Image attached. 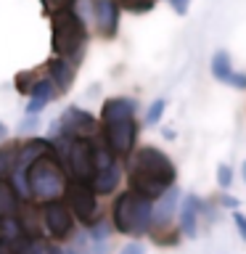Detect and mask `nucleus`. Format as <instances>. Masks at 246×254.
Wrapping results in <instances>:
<instances>
[{
	"label": "nucleus",
	"instance_id": "11",
	"mask_svg": "<svg viewBox=\"0 0 246 254\" xmlns=\"http://www.w3.org/2000/svg\"><path fill=\"white\" fill-rule=\"evenodd\" d=\"M135 111H138V101L127 98V95H117V98H106L101 106V125H119L127 122V119H135Z\"/></svg>",
	"mask_w": 246,
	"mask_h": 254
},
{
	"label": "nucleus",
	"instance_id": "8",
	"mask_svg": "<svg viewBox=\"0 0 246 254\" xmlns=\"http://www.w3.org/2000/svg\"><path fill=\"white\" fill-rule=\"evenodd\" d=\"M212 206L214 204L204 201V198L196 196V193H185V196H183L180 206H178V230H180V236L196 238L198 236V220H201V217L214 220Z\"/></svg>",
	"mask_w": 246,
	"mask_h": 254
},
{
	"label": "nucleus",
	"instance_id": "17",
	"mask_svg": "<svg viewBox=\"0 0 246 254\" xmlns=\"http://www.w3.org/2000/svg\"><path fill=\"white\" fill-rule=\"evenodd\" d=\"M16 154H19V143H8L0 148V180H8L16 167Z\"/></svg>",
	"mask_w": 246,
	"mask_h": 254
},
{
	"label": "nucleus",
	"instance_id": "12",
	"mask_svg": "<svg viewBox=\"0 0 246 254\" xmlns=\"http://www.w3.org/2000/svg\"><path fill=\"white\" fill-rule=\"evenodd\" d=\"M45 69H48V79L53 82L56 93L63 95V93L71 90L79 66H74V64L66 61V59H56V56H51V59H48V64H45Z\"/></svg>",
	"mask_w": 246,
	"mask_h": 254
},
{
	"label": "nucleus",
	"instance_id": "23",
	"mask_svg": "<svg viewBox=\"0 0 246 254\" xmlns=\"http://www.w3.org/2000/svg\"><path fill=\"white\" fill-rule=\"evenodd\" d=\"M8 249H11V254H37L35 241L27 238V236H19L16 241H11V244H8Z\"/></svg>",
	"mask_w": 246,
	"mask_h": 254
},
{
	"label": "nucleus",
	"instance_id": "32",
	"mask_svg": "<svg viewBox=\"0 0 246 254\" xmlns=\"http://www.w3.org/2000/svg\"><path fill=\"white\" fill-rule=\"evenodd\" d=\"M5 138H8V127H5L3 122H0V143H3Z\"/></svg>",
	"mask_w": 246,
	"mask_h": 254
},
{
	"label": "nucleus",
	"instance_id": "16",
	"mask_svg": "<svg viewBox=\"0 0 246 254\" xmlns=\"http://www.w3.org/2000/svg\"><path fill=\"white\" fill-rule=\"evenodd\" d=\"M209 69H212V77H214V79H220V82H228V77L236 71L228 51H217V53H214V56H212V61H209Z\"/></svg>",
	"mask_w": 246,
	"mask_h": 254
},
{
	"label": "nucleus",
	"instance_id": "21",
	"mask_svg": "<svg viewBox=\"0 0 246 254\" xmlns=\"http://www.w3.org/2000/svg\"><path fill=\"white\" fill-rule=\"evenodd\" d=\"M40 5H43L45 16H53V13H61V11H74L77 0H40Z\"/></svg>",
	"mask_w": 246,
	"mask_h": 254
},
{
	"label": "nucleus",
	"instance_id": "18",
	"mask_svg": "<svg viewBox=\"0 0 246 254\" xmlns=\"http://www.w3.org/2000/svg\"><path fill=\"white\" fill-rule=\"evenodd\" d=\"M56 95H59V93H56V87H53L51 79H48V74H40V79L35 82V87L29 90V98L43 101V103H51Z\"/></svg>",
	"mask_w": 246,
	"mask_h": 254
},
{
	"label": "nucleus",
	"instance_id": "29",
	"mask_svg": "<svg viewBox=\"0 0 246 254\" xmlns=\"http://www.w3.org/2000/svg\"><path fill=\"white\" fill-rule=\"evenodd\" d=\"M228 85L238 87V90H246V71H233V74L228 77Z\"/></svg>",
	"mask_w": 246,
	"mask_h": 254
},
{
	"label": "nucleus",
	"instance_id": "7",
	"mask_svg": "<svg viewBox=\"0 0 246 254\" xmlns=\"http://www.w3.org/2000/svg\"><path fill=\"white\" fill-rule=\"evenodd\" d=\"M138 132H140L138 122H135V119H127V122H119V125L101 127V140L106 143V148L111 151V156L122 162V159H130L135 154Z\"/></svg>",
	"mask_w": 246,
	"mask_h": 254
},
{
	"label": "nucleus",
	"instance_id": "2",
	"mask_svg": "<svg viewBox=\"0 0 246 254\" xmlns=\"http://www.w3.org/2000/svg\"><path fill=\"white\" fill-rule=\"evenodd\" d=\"M154 222V201L143 198L132 190H122L111 204V228L122 236H148Z\"/></svg>",
	"mask_w": 246,
	"mask_h": 254
},
{
	"label": "nucleus",
	"instance_id": "22",
	"mask_svg": "<svg viewBox=\"0 0 246 254\" xmlns=\"http://www.w3.org/2000/svg\"><path fill=\"white\" fill-rule=\"evenodd\" d=\"M154 5L156 0H119V8H124L130 13H148Z\"/></svg>",
	"mask_w": 246,
	"mask_h": 254
},
{
	"label": "nucleus",
	"instance_id": "6",
	"mask_svg": "<svg viewBox=\"0 0 246 254\" xmlns=\"http://www.w3.org/2000/svg\"><path fill=\"white\" fill-rule=\"evenodd\" d=\"M40 217H43V228H45V236H51L53 241H61V244H69L77 233V220L71 209L66 206L63 198L59 201H48V204H40Z\"/></svg>",
	"mask_w": 246,
	"mask_h": 254
},
{
	"label": "nucleus",
	"instance_id": "26",
	"mask_svg": "<svg viewBox=\"0 0 246 254\" xmlns=\"http://www.w3.org/2000/svg\"><path fill=\"white\" fill-rule=\"evenodd\" d=\"M214 204H217V206H222V209H230V212L241 206V201H238L236 196H230L228 190H220V196H217V201H214Z\"/></svg>",
	"mask_w": 246,
	"mask_h": 254
},
{
	"label": "nucleus",
	"instance_id": "25",
	"mask_svg": "<svg viewBox=\"0 0 246 254\" xmlns=\"http://www.w3.org/2000/svg\"><path fill=\"white\" fill-rule=\"evenodd\" d=\"M151 238H154V241H156L159 246H175L183 236H180V230L170 228V230H164V233H156V236H151Z\"/></svg>",
	"mask_w": 246,
	"mask_h": 254
},
{
	"label": "nucleus",
	"instance_id": "1",
	"mask_svg": "<svg viewBox=\"0 0 246 254\" xmlns=\"http://www.w3.org/2000/svg\"><path fill=\"white\" fill-rule=\"evenodd\" d=\"M51 48L56 59H66L79 66L87 51V24L77 11H61L51 16Z\"/></svg>",
	"mask_w": 246,
	"mask_h": 254
},
{
	"label": "nucleus",
	"instance_id": "30",
	"mask_svg": "<svg viewBox=\"0 0 246 254\" xmlns=\"http://www.w3.org/2000/svg\"><path fill=\"white\" fill-rule=\"evenodd\" d=\"M119 254H146V246H143L140 241H130Z\"/></svg>",
	"mask_w": 246,
	"mask_h": 254
},
{
	"label": "nucleus",
	"instance_id": "33",
	"mask_svg": "<svg viewBox=\"0 0 246 254\" xmlns=\"http://www.w3.org/2000/svg\"><path fill=\"white\" fill-rule=\"evenodd\" d=\"M0 254H11V249H8L5 241H0Z\"/></svg>",
	"mask_w": 246,
	"mask_h": 254
},
{
	"label": "nucleus",
	"instance_id": "10",
	"mask_svg": "<svg viewBox=\"0 0 246 254\" xmlns=\"http://www.w3.org/2000/svg\"><path fill=\"white\" fill-rule=\"evenodd\" d=\"M119 16H122V8H119V0H95L93 3V24L98 29L101 37H117L119 32Z\"/></svg>",
	"mask_w": 246,
	"mask_h": 254
},
{
	"label": "nucleus",
	"instance_id": "24",
	"mask_svg": "<svg viewBox=\"0 0 246 254\" xmlns=\"http://www.w3.org/2000/svg\"><path fill=\"white\" fill-rule=\"evenodd\" d=\"M217 186H220V190H230V188H233V167L225 164V162L217 167Z\"/></svg>",
	"mask_w": 246,
	"mask_h": 254
},
{
	"label": "nucleus",
	"instance_id": "27",
	"mask_svg": "<svg viewBox=\"0 0 246 254\" xmlns=\"http://www.w3.org/2000/svg\"><path fill=\"white\" fill-rule=\"evenodd\" d=\"M230 214H233V225L238 230V236H241V241H246V214L238 212V209H233Z\"/></svg>",
	"mask_w": 246,
	"mask_h": 254
},
{
	"label": "nucleus",
	"instance_id": "28",
	"mask_svg": "<svg viewBox=\"0 0 246 254\" xmlns=\"http://www.w3.org/2000/svg\"><path fill=\"white\" fill-rule=\"evenodd\" d=\"M167 3H170V8L178 16H185L190 11V0H167Z\"/></svg>",
	"mask_w": 246,
	"mask_h": 254
},
{
	"label": "nucleus",
	"instance_id": "5",
	"mask_svg": "<svg viewBox=\"0 0 246 254\" xmlns=\"http://www.w3.org/2000/svg\"><path fill=\"white\" fill-rule=\"evenodd\" d=\"M63 201L71 209L77 222H82L85 228L95 225L98 220H103V209L98 204V196L90 188V183H79V180H69L66 183V196Z\"/></svg>",
	"mask_w": 246,
	"mask_h": 254
},
{
	"label": "nucleus",
	"instance_id": "34",
	"mask_svg": "<svg viewBox=\"0 0 246 254\" xmlns=\"http://www.w3.org/2000/svg\"><path fill=\"white\" fill-rule=\"evenodd\" d=\"M241 178H244V183H246V162L241 164Z\"/></svg>",
	"mask_w": 246,
	"mask_h": 254
},
{
	"label": "nucleus",
	"instance_id": "13",
	"mask_svg": "<svg viewBox=\"0 0 246 254\" xmlns=\"http://www.w3.org/2000/svg\"><path fill=\"white\" fill-rule=\"evenodd\" d=\"M122 178H124V167L117 159L114 164L103 167V170H95L93 180H90V188L95 190V196H109V193H114V190L119 188Z\"/></svg>",
	"mask_w": 246,
	"mask_h": 254
},
{
	"label": "nucleus",
	"instance_id": "20",
	"mask_svg": "<svg viewBox=\"0 0 246 254\" xmlns=\"http://www.w3.org/2000/svg\"><path fill=\"white\" fill-rule=\"evenodd\" d=\"M43 74V69H29V71H21V74H16V90L21 95H29V90L35 87V82L40 79Z\"/></svg>",
	"mask_w": 246,
	"mask_h": 254
},
{
	"label": "nucleus",
	"instance_id": "31",
	"mask_svg": "<svg viewBox=\"0 0 246 254\" xmlns=\"http://www.w3.org/2000/svg\"><path fill=\"white\" fill-rule=\"evenodd\" d=\"M35 127H37V117H27V119L19 125V130H21V132H32Z\"/></svg>",
	"mask_w": 246,
	"mask_h": 254
},
{
	"label": "nucleus",
	"instance_id": "14",
	"mask_svg": "<svg viewBox=\"0 0 246 254\" xmlns=\"http://www.w3.org/2000/svg\"><path fill=\"white\" fill-rule=\"evenodd\" d=\"M19 225H21V236L32 238V241H40V238H45L43 233V217H40V209L29 204H21V212H19Z\"/></svg>",
	"mask_w": 246,
	"mask_h": 254
},
{
	"label": "nucleus",
	"instance_id": "3",
	"mask_svg": "<svg viewBox=\"0 0 246 254\" xmlns=\"http://www.w3.org/2000/svg\"><path fill=\"white\" fill-rule=\"evenodd\" d=\"M27 183H29V193L35 204H48V201H59L66 196V172L59 162V156L53 151H48L29 167L27 172Z\"/></svg>",
	"mask_w": 246,
	"mask_h": 254
},
{
	"label": "nucleus",
	"instance_id": "9",
	"mask_svg": "<svg viewBox=\"0 0 246 254\" xmlns=\"http://www.w3.org/2000/svg\"><path fill=\"white\" fill-rule=\"evenodd\" d=\"M180 188L178 186H170L162 196L154 201V222H151V233L148 236H156V233H164V230L172 228V220L178 217V206H180Z\"/></svg>",
	"mask_w": 246,
	"mask_h": 254
},
{
	"label": "nucleus",
	"instance_id": "19",
	"mask_svg": "<svg viewBox=\"0 0 246 254\" xmlns=\"http://www.w3.org/2000/svg\"><path fill=\"white\" fill-rule=\"evenodd\" d=\"M167 98H156V101H151L148 103V109H146V117H143V122H146V127H154L162 122V117H164V111H167Z\"/></svg>",
	"mask_w": 246,
	"mask_h": 254
},
{
	"label": "nucleus",
	"instance_id": "4",
	"mask_svg": "<svg viewBox=\"0 0 246 254\" xmlns=\"http://www.w3.org/2000/svg\"><path fill=\"white\" fill-rule=\"evenodd\" d=\"M127 164L140 170L143 175H148V178H154L156 183H162L167 188L175 186V180H178V167H175V162L156 146L135 148V154L127 159Z\"/></svg>",
	"mask_w": 246,
	"mask_h": 254
},
{
	"label": "nucleus",
	"instance_id": "15",
	"mask_svg": "<svg viewBox=\"0 0 246 254\" xmlns=\"http://www.w3.org/2000/svg\"><path fill=\"white\" fill-rule=\"evenodd\" d=\"M21 212V198L16 196L13 186L8 180H0V220L5 217H19Z\"/></svg>",
	"mask_w": 246,
	"mask_h": 254
}]
</instances>
